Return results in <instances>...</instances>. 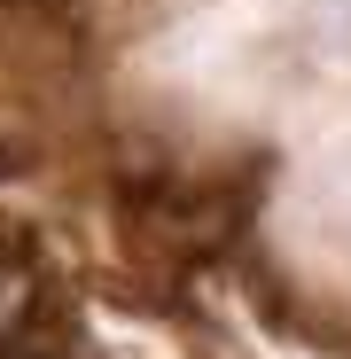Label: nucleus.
<instances>
[{"mask_svg":"<svg viewBox=\"0 0 351 359\" xmlns=\"http://www.w3.org/2000/svg\"><path fill=\"white\" fill-rule=\"evenodd\" d=\"M71 297L32 234H0V359H63Z\"/></svg>","mask_w":351,"mask_h":359,"instance_id":"nucleus-1","label":"nucleus"}]
</instances>
